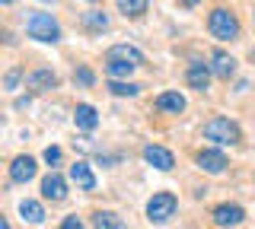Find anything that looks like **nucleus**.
Returning a JSON list of instances; mask_svg holds the SVG:
<instances>
[{"instance_id": "1", "label": "nucleus", "mask_w": 255, "mask_h": 229, "mask_svg": "<svg viewBox=\"0 0 255 229\" xmlns=\"http://www.w3.org/2000/svg\"><path fill=\"white\" fill-rule=\"evenodd\" d=\"M26 32H29V38H35V42H58L61 26L51 13H32L26 19Z\"/></svg>"}, {"instance_id": "2", "label": "nucleus", "mask_w": 255, "mask_h": 229, "mask_svg": "<svg viewBox=\"0 0 255 229\" xmlns=\"http://www.w3.org/2000/svg\"><path fill=\"white\" fill-rule=\"evenodd\" d=\"M207 29H211V35L220 38V42H233L239 35V19L227 10V6H217V10L211 13V19H207Z\"/></svg>"}, {"instance_id": "3", "label": "nucleus", "mask_w": 255, "mask_h": 229, "mask_svg": "<svg viewBox=\"0 0 255 229\" xmlns=\"http://www.w3.org/2000/svg\"><path fill=\"white\" fill-rule=\"evenodd\" d=\"M204 137L214 140V144L233 147V144H239V128L230 121V118H211V121L204 124Z\"/></svg>"}, {"instance_id": "4", "label": "nucleus", "mask_w": 255, "mask_h": 229, "mask_svg": "<svg viewBox=\"0 0 255 229\" xmlns=\"http://www.w3.org/2000/svg\"><path fill=\"white\" fill-rule=\"evenodd\" d=\"M175 207H179V204H175L172 194H166V191H163V194H153V197H150V204H147L150 223H166V220L175 213Z\"/></svg>"}, {"instance_id": "5", "label": "nucleus", "mask_w": 255, "mask_h": 229, "mask_svg": "<svg viewBox=\"0 0 255 229\" xmlns=\"http://www.w3.org/2000/svg\"><path fill=\"white\" fill-rule=\"evenodd\" d=\"M211 74H214V70L207 67L204 61H191L188 70H185V80H188L191 89H201V92H204V89H207V83H211Z\"/></svg>"}, {"instance_id": "6", "label": "nucleus", "mask_w": 255, "mask_h": 229, "mask_svg": "<svg viewBox=\"0 0 255 229\" xmlns=\"http://www.w3.org/2000/svg\"><path fill=\"white\" fill-rule=\"evenodd\" d=\"M143 159H147L153 169H159V172H169L172 165H175V159H172V153L166 147H156V144H150L147 150H143Z\"/></svg>"}, {"instance_id": "7", "label": "nucleus", "mask_w": 255, "mask_h": 229, "mask_svg": "<svg viewBox=\"0 0 255 229\" xmlns=\"http://www.w3.org/2000/svg\"><path fill=\"white\" fill-rule=\"evenodd\" d=\"M70 181H74V185L80 188V191H93V188H96V175H93L90 162L77 159L74 165H70Z\"/></svg>"}, {"instance_id": "8", "label": "nucleus", "mask_w": 255, "mask_h": 229, "mask_svg": "<svg viewBox=\"0 0 255 229\" xmlns=\"http://www.w3.org/2000/svg\"><path fill=\"white\" fill-rule=\"evenodd\" d=\"M246 220V210L239 207V204H220L217 210H214V223L217 226H239Z\"/></svg>"}, {"instance_id": "9", "label": "nucleus", "mask_w": 255, "mask_h": 229, "mask_svg": "<svg viewBox=\"0 0 255 229\" xmlns=\"http://www.w3.org/2000/svg\"><path fill=\"white\" fill-rule=\"evenodd\" d=\"M198 165H201L204 172H211V175H220V172L227 169V156H223L220 150H201V153H198Z\"/></svg>"}, {"instance_id": "10", "label": "nucleus", "mask_w": 255, "mask_h": 229, "mask_svg": "<svg viewBox=\"0 0 255 229\" xmlns=\"http://www.w3.org/2000/svg\"><path fill=\"white\" fill-rule=\"evenodd\" d=\"M26 86L32 92H48V89H54V86H58V76L51 74V70H35V74H29L26 76Z\"/></svg>"}, {"instance_id": "11", "label": "nucleus", "mask_w": 255, "mask_h": 229, "mask_svg": "<svg viewBox=\"0 0 255 229\" xmlns=\"http://www.w3.org/2000/svg\"><path fill=\"white\" fill-rule=\"evenodd\" d=\"M106 61H122V64L140 67V64H143V54H140L137 48H131V45H115V48H109Z\"/></svg>"}, {"instance_id": "12", "label": "nucleus", "mask_w": 255, "mask_h": 229, "mask_svg": "<svg viewBox=\"0 0 255 229\" xmlns=\"http://www.w3.org/2000/svg\"><path fill=\"white\" fill-rule=\"evenodd\" d=\"M42 194L48 201H64V197H67V185H64V178L58 172H51V175L42 178Z\"/></svg>"}, {"instance_id": "13", "label": "nucleus", "mask_w": 255, "mask_h": 229, "mask_svg": "<svg viewBox=\"0 0 255 229\" xmlns=\"http://www.w3.org/2000/svg\"><path fill=\"white\" fill-rule=\"evenodd\" d=\"M10 178H13V181H29V178H35V159H32V156H16L13 165H10Z\"/></svg>"}, {"instance_id": "14", "label": "nucleus", "mask_w": 255, "mask_h": 229, "mask_svg": "<svg viewBox=\"0 0 255 229\" xmlns=\"http://www.w3.org/2000/svg\"><path fill=\"white\" fill-rule=\"evenodd\" d=\"M211 61H214V64H211V70L220 76V80H230V76L236 74V61L230 58V54H223V51H214V58H211Z\"/></svg>"}, {"instance_id": "15", "label": "nucleus", "mask_w": 255, "mask_h": 229, "mask_svg": "<svg viewBox=\"0 0 255 229\" xmlns=\"http://www.w3.org/2000/svg\"><path fill=\"white\" fill-rule=\"evenodd\" d=\"M74 121H77V128H83V131H93L96 124H99V115H96V108L93 105H77V112H74Z\"/></svg>"}, {"instance_id": "16", "label": "nucleus", "mask_w": 255, "mask_h": 229, "mask_svg": "<svg viewBox=\"0 0 255 229\" xmlns=\"http://www.w3.org/2000/svg\"><path fill=\"white\" fill-rule=\"evenodd\" d=\"M156 108H159V112H175V115H179L182 108H185V99H182L179 92H163V96L156 99Z\"/></svg>"}, {"instance_id": "17", "label": "nucleus", "mask_w": 255, "mask_h": 229, "mask_svg": "<svg viewBox=\"0 0 255 229\" xmlns=\"http://www.w3.org/2000/svg\"><path fill=\"white\" fill-rule=\"evenodd\" d=\"M83 26L90 29V32H106V29H109V16L102 10H90V13H83Z\"/></svg>"}, {"instance_id": "18", "label": "nucleus", "mask_w": 255, "mask_h": 229, "mask_svg": "<svg viewBox=\"0 0 255 229\" xmlns=\"http://www.w3.org/2000/svg\"><path fill=\"white\" fill-rule=\"evenodd\" d=\"M19 213H22V220H29V223H42V220H45V207L38 201H22Z\"/></svg>"}, {"instance_id": "19", "label": "nucleus", "mask_w": 255, "mask_h": 229, "mask_svg": "<svg viewBox=\"0 0 255 229\" xmlns=\"http://www.w3.org/2000/svg\"><path fill=\"white\" fill-rule=\"evenodd\" d=\"M93 226H96V229H125V223H122V220H118L112 210H99V213L93 217Z\"/></svg>"}, {"instance_id": "20", "label": "nucleus", "mask_w": 255, "mask_h": 229, "mask_svg": "<svg viewBox=\"0 0 255 229\" xmlns=\"http://www.w3.org/2000/svg\"><path fill=\"white\" fill-rule=\"evenodd\" d=\"M118 10L125 13V16H140V13H147L150 0H115Z\"/></svg>"}, {"instance_id": "21", "label": "nucleus", "mask_w": 255, "mask_h": 229, "mask_svg": "<svg viewBox=\"0 0 255 229\" xmlns=\"http://www.w3.org/2000/svg\"><path fill=\"white\" fill-rule=\"evenodd\" d=\"M109 89L115 92V96H137V92H140V86H134V83H118V80H109Z\"/></svg>"}, {"instance_id": "22", "label": "nucleus", "mask_w": 255, "mask_h": 229, "mask_svg": "<svg viewBox=\"0 0 255 229\" xmlns=\"http://www.w3.org/2000/svg\"><path fill=\"white\" fill-rule=\"evenodd\" d=\"M109 76H112V80H118V76H128V74H131V70H137V67H134V64H122V61H109Z\"/></svg>"}, {"instance_id": "23", "label": "nucleus", "mask_w": 255, "mask_h": 229, "mask_svg": "<svg viewBox=\"0 0 255 229\" xmlns=\"http://www.w3.org/2000/svg\"><path fill=\"white\" fill-rule=\"evenodd\" d=\"M77 83L80 86H93V70L90 67H80L77 70Z\"/></svg>"}, {"instance_id": "24", "label": "nucleus", "mask_w": 255, "mask_h": 229, "mask_svg": "<svg viewBox=\"0 0 255 229\" xmlns=\"http://www.w3.org/2000/svg\"><path fill=\"white\" fill-rule=\"evenodd\" d=\"M45 162H51V165L61 162V150H58V147H48V150H45Z\"/></svg>"}, {"instance_id": "25", "label": "nucleus", "mask_w": 255, "mask_h": 229, "mask_svg": "<svg viewBox=\"0 0 255 229\" xmlns=\"http://www.w3.org/2000/svg\"><path fill=\"white\" fill-rule=\"evenodd\" d=\"M61 229H83V223H80V217H67L61 223Z\"/></svg>"}, {"instance_id": "26", "label": "nucleus", "mask_w": 255, "mask_h": 229, "mask_svg": "<svg viewBox=\"0 0 255 229\" xmlns=\"http://www.w3.org/2000/svg\"><path fill=\"white\" fill-rule=\"evenodd\" d=\"M16 83H19V70H10L6 74V89H16Z\"/></svg>"}, {"instance_id": "27", "label": "nucleus", "mask_w": 255, "mask_h": 229, "mask_svg": "<svg viewBox=\"0 0 255 229\" xmlns=\"http://www.w3.org/2000/svg\"><path fill=\"white\" fill-rule=\"evenodd\" d=\"M179 3H182V6H198L201 0H179Z\"/></svg>"}, {"instance_id": "28", "label": "nucleus", "mask_w": 255, "mask_h": 229, "mask_svg": "<svg viewBox=\"0 0 255 229\" xmlns=\"http://www.w3.org/2000/svg\"><path fill=\"white\" fill-rule=\"evenodd\" d=\"M3 229H10V223H6V220H3Z\"/></svg>"}, {"instance_id": "29", "label": "nucleus", "mask_w": 255, "mask_h": 229, "mask_svg": "<svg viewBox=\"0 0 255 229\" xmlns=\"http://www.w3.org/2000/svg\"><path fill=\"white\" fill-rule=\"evenodd\" d=\"M0 3H13V0H0Z\"/></svg>"}, {"instance_id": "30", "label": "nucleus", "mask_w": 255, "mask_h": 229, "mask_svg": "<svg viewBox=\"0 0 255 229\" xmlns=\"http://www.w3.org/2000/svg\"><path fill=\"white\" fill-rule=\"evenodd\" d=\"M90 3H96V0H90Z\"/></svg>"}]
</instances>
